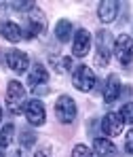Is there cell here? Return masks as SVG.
<instances>
[{
  "instance_id": "cb8c5ba5",
  "label": "cell",
  "mask_w": 133,
  "mask_h": 157,
  "mask_svg": "<svg viewBox=\"0 0 133 157\" xmlns=\"http://www.w3.org/2000/svg\"><path fill=\"white\" fill-rule=\"evenodd\" d=\"M34 157H51V147L49 144H45V147H40L36 153H34Z\"/></svg>"
},
{
  "instance_id": "4316f807",
  "label": "cell",
  "mask_w": 133,
  "mask_h": 157,
  "mask_svg": "<svg viewBox=\"0 0 133 157\" xmlns=\"http://www.w3.org/2000/svg\"><path fill=\"white\" fill-rule=\"evenodd\" d=\"M0 119H2V108H0Z\"/></svg>"
},
{
  "instance_id": "7c38bea8",
  "label": "cell",
  "mask_w": 133,
  "mask_h": 157,
  "mask_svg": "<svg viewBox=\"0 0 133 157\" xmlns=\"http://www.w3.org/2000/svg\"><path fill=\"white\" fill-rule=\"evenodd\" d=\"M0 36L6 38L9 43H19L23 38V30L17 26V24L9 21V19H2L0 21Z\"/></svg>"
},
{
  "instance_id": "603a6c76",
  "label": "cell",
  "mask_w": 133,
  "mask_h": 157,
  "mask_svg": "<svg viewBox=\"0 0 133 157\" xmlns=\"http://www.w3.org/2000/svg\"><path fill=\"white\" fill-rule=\"evenodd\" d=\"M125 151H127L129 155H133V130L127 132V138H125Z\"/></svg>"
},
{
  "instance_id": "8992f818",
  "label": "cell",
  "mask_w": 133,
  "mask_h": 157,
  "mask_svg": "<svg viewBox=\"0 0 133 157\" xmlns=\"http://www.w3.org/2000/svg\"><path fill=\"white\" fill-rule=\"evenodd\" d=\"M55 115L61 123H72L76 119V104L70 96H59L55 102Z\"/></svg>"
},
{
  "instance_id": "4fadbf2b",
  "label": "cell",
  "mask_w": 133,
  "mask_h": 157,
  "mask_svg": "<svg viewBox=\"0 0 133 157\" xmlns=\"http://www.w3.org/2000/svg\"><path fill=\"white\" fill-rule=\"evenodd\" d=\"M118 96H120V81L116 75H110L106 81V87H104V102L112 104L118 100Z\"/></svg>"
},
{
  "instance_id": "44dd1931",
  "label": "cell",
  "mask_w": 133,
  "mask_h": 157,
  "mask_svg": "<svg viewBox=\"0 0 133 157\" xmlns=\"http://www.w3.org/2000/svg\"><path fill=\"white\" fill-rule=\"evenodd\" d=\"M72 157H93V153L89 151V147H84V144H76V147L72 149Z\"/></svg>"
},
{
  "instance_id": "484cf974",
  "label": "cell",
  "mask_w": 133,
  "mask_h": 157,
  "mask_svg": "<svg viewBox=\"0 0 133 157\" xmlns=\"http://www.w3.org/2000/svg\"><path fill=\"white\" fill-rule=\"evenodd\" d=\"M13 157H23V155H21V151H17V153H15Z\"/></svg>"
},
{
  "instance_id": "277c9868",
  "label": "cell",
  "mask_w": 133,
  "mask_h": 157,
  "mask_svg": "<svg viewBox=\"0 0 133 157\" xmlns=\"http://www.w3.org/2000/svg\"><path fill=\"white\" fill-rule=\"evenodd\" d=\"M72 83H74V87H76L78 91H91V89L95 87L97 78H95V72H93L89 66L80 64V66L74 68V72H72Z\"/></svg>"
},
{
  "instance_id": "ba28073f",
  "label": "cell",
  "mask_w": 133,
  "mask_h": 157,
  "mask_svg": "<svg viewBox=\"0 0 133 157\" xmlns=\"http://www.w3.org/2000/svg\"><path fill=\"white\" fill-rule=\"evenodd\" d=\"M6 66L13 72L21 75V72H26L27 66H30V57L23 51H19V49H11V51L6 53Z\"/></svg>"
},
{
  "instance_id": "3957f363",
  "label": "cell",
  "mask_w": 133,
  "mask_h": 157,
  "mask_svg": "<svg viewBox=\"0 0 133 157\" xmlns=\"http://www.w3.org/2000/svg\"><path fill=\"white\" fill-rule=\"evenodd\" d=\"M47 32V17L42 15V11H38L36 6L26 15V26H23V36L26 38H36L40 34Z\"/></svg>"
},
{
  "instance_id": "d6986e66",
  "label": "cell",
  "mask_w": 133,
  "mask_h": 157,
  "mask_svg": "<svg viewBox=\"0 0 133 157\" xmlns=\"http://www.w3.org/2000/svg\"><path fill=\"white\" fill-rule=\"evenodd\" d=\"M13 134H15V125H13V123H6V125L0 130V149L11 144V140H13Z\"/></svg>"
},
{
  "instance_id": "7a4b0ae2",
  "label": "cell",
  "mask_w": 133,
  "mask_h": 157,
  "mask_svg": "<svg viewBox=\"0 0 133 157\" xmlns=\"http://www.w3.org/2000/svg\"><path fill=\"white\" fill-rule=\"evenodd\" d=\"M26 89L19 81H9L6 87V108L13 115H19L21 110H26Z\"/></svg>"
},
{
  "instance_id": "ffe728a7",
  "label": "cell",
  "mask_w": 133,
  "mask_h": 157,
  "mask_svg": "<svg viewBox=\"0 0 133 157\" xmlns=\"http://www.w3.org/2000/svg\"><path fill=\"white\" fill-rule=\"evenodd\" d=\"M120 117H123V121H127V123H133V102H127V104L120 108V113H118Z\"/></svg>"
},
{
  "instance_id": "d4e9b609",
  "label": "cell",
  "mask_w": 133,
  "mask_h": 157,
  "mask_svg": "<svg viewBox=\"0 0 133 157\" xmlns=\"http://www.w3.org/2000/svg\"><path fill=\"white\" fill-rule=\"evenodd\" d=\"M32 89H34V94H36V96H40V94H47V91H49V87H45V85H42V87L38 85V87H32Z\"/></svg>"
},
{
  "instance_id": "8fae6325",
  "label": "cell",
  "mask_w": 133,
  "mask_h": 157,
  "mask_svg": "<svg viewBox=\"0 0 133 157\" xmlns=\"http://www.w3.org/2000/svg\"><path fill=\"white\" fill-rule=\"evenodd\" d=\"M118 2H114V0H104V2H99V6H97V17H99V21L102 24H112L114 19H116V15H118Z\"/></svg>"
},
{
  "instance_id": "30bf717a",
  "label": "cell",
  "mask_w": 133,
  "mask_h": 157,
  "mask_svg": "<svg viewBox=\"0 0 133 157\" xmlns=\"http://www.w3.org/2000/svg\"><path fill=\"white\" fill-rule=\"evenodd\" d=\"M123 125H125V121L118 113H108L102 119V132L108 134V136H118L123 132Z\"/></svg>"
},
{
  "instance_id": "ac0fdd59",
  "label": "cell",
  "mask_w": 133,
  "mask_h": 157,
  "mask_svg": "<svg viewBox=\"0 0 133 157\" xmlns=\"http://www.w3.org/2000/svg\"><path fill=\"white\" fill-rule=\"evenodd\" d=\"M19 144H21L23 149H32V147L36 144V132L30 130V128H23L21 134H19Z\"/></svg>"
},
{
  "instance_id": "52a82bcc",
  "label": "cell",
  "mask_w": 133,
  "mask_h": 157,
  "mask_svg": "<svg viewBox=\"0 0 133 157\" xmlns=\"http://www.w3.org/2000/svg\"><path fill=\"white\" fill-rule=\"evenodd\" d=\"M26 119L30 125H42L47 121V110L40 100H30L26 104Z\"/></svg>"
},
{
  "instance_id": "e0dca14e",
  "label": "cell",
  "mask_w": 133,
  "mask_h": 157,
  "mask_svg": "<svg viewBox=\"0 0 133 157\" xmlns=\"http://www.w3.org/2000/svg\"><path fill=\"white\" fill-rule=\"evenodd\" d=\"M51 64L57 75H66L72 68V57H51Z\"/></svg>"
},
{
  "instance_id": "83f0119b",
  "label": "cell",
  "mask_w": 133,
  "mask_h": 157,
  "mask_svg": "<svg viewBox=\"0 0 133 157\" xmlns=\"http://www.w3.org/2000/svg\"><path fill=\"white\" fill-rule=\"evenodd\" d=\"M0 157H4V153H2V151H0Z\"/></svg>"
},
{
  "instance_id": "9a60e30c",
  "label": "cell",
  "mask_w": 133,
  "mask_h": 157,
  "mask_svg": "<svg viewBox=\"0 0 133 157\" xmlns=\"http://www.w3.org/2000/svg\"><path fill=\"white\" fill-rule=\"evenodd\" d=\"M47 81H49V72H47V68H45L42 64H34L32 70H30V75H27V83H30L32 87H38L40 83L45 85Z\"/></svg>"
},
{
  "instance_id": "2e32d148",
  "label": "cell",
  "mask_w": 133,
  "mask_h": 157,
  "mask_svg": "<svg viewBox=\"0 0 133 157\" xmlns=\"http://www.w3.org/2000/svg\"><path fill=\"white\" fill-rule=\"evenodd\" d=\"M55 36L59 43H68L72 40V24L68 19H59L57 26H55Z\"/></svg>"
},
{
  "instance_id": "5b68a950",
  "label": "cell",
  "mask_w": 133,
  "mask_h": 157,
  "mask_svg": "<svg viewBox=\"0 0 133 157\" xmlns=\"http://www.w3.org/2000/svg\"><path fill=\"white\" fill-rule=\"evenodd\" d=\"M114 55L123 66H129L133 62V38L129 34H120L114 40Z\"/></svg>"
},
{
  "instance_id": "5bb4252c",
  "label": "cell",
  "mask_w": 133,
  "mask_h": 157,
  "mask_svg": "<svg viewBox=\"0 0 133 157\" xmlns=\"http://www.w3.org/2000/svg\"><path fill=\"white\" fill-rule=\"evenodd\" d=\"M93 151L97 157H116V147L108 138H95L93 140Z\"/></svg>"
},
{
  "instance_id": "7402d4cb",
  "label": "cell",
  "mask_w": 133,
  "mask_h": 157,
  "mask_svg": "<svg viewBox=\"0 0 133 157\" xmlns=\"http://www.w3.org/2000/svg\"><path fill=\"white\" fill-rule=\"evenodd\" d=\"M11 9H15L19 13H30L34 9V4L32 2H11Z\"/></svg>"
},
{
  "instance_id": "6da1fadb",
  "label": "cell",
  "mask_w": 133,
  "mask_h": 157,
  "mask_svg": "<svg viewBox=\"0 0 133 157\" xmlns=\"http://www.w3.org/2000/svg\"><path fill=\"white\" fill-rule=\"evenodd\" d=\"M95 66L106 68L110 64V57L114 53V38L108 30H97L95 34Z\"/></svg>"
},
{
  "instance_id": "9c48e42d",
  "label": "cell",
  "mask_w": 133,
  "mask_h": 157,
  "mask_svg": "<svg viewBox=\"0 0 133 157\" xmlns=\"http://www.w3.org/2000/svg\"><path fill=\"white\" fill-rule=\"evenodd\" d=\"M91 49V34L84 30V28H80L76 30V34H74V43H72V53L76 55V57H84L87 53Z\"/></svg>"
}]
</instances>
